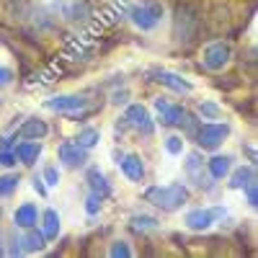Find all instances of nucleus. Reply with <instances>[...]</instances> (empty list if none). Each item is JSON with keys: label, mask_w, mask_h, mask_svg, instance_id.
<instances>
[{"label": "nucleus", "mask_w": 258, "mask_h": 258, "mask_svg": "<svg viewBox=\"0 0 258 258\" xmlns=\"http://www.w3.org/2000/svg\"><path fill=\"white\" fill-rule=\"evenodd\" d=\"M145 202L158 207L160 212H176L188 202V188L183 183H168V186H150L145 188Z\"/></svg>", "instance_id": "1"}, {"label": "nucleus", "mask_w": 258, "mask_h": 258, "mask_svg": "<svg viewBox=\"0 0 258 258\" xmlns=\"http://www.w3.org/2000/svg\"><path fill=\"white\" fill-rule=\"evenodd\" d=\"M199 31V11L191 3H181L176 8V18H173V34L178 44H191L194 36Z\"/></svg>", "instance_id": "2"}, {"label": "nucleus", "mask_w": 258, "mask_h": 258, "mask_svg": "<svg viewBox=\"0 0 258 258\" xmlns=\"http://www.w3.org/2000/svg\"><path fill=\"white\" fill-rule=\"evenodd\" d=\"M227 137H230V124H220V121L199 124L197 132H194V142L202 150H217Z\"/></svg>", "instance_id": "3"}, {"label": "nucleus", "mask_w": 258, "mask_h": 258, "mask_svg": "<svg viewBox=\"0 0 258 258\" xmlns=\"http://www.w3.org/2000/svg\"><path fill=\"white\" fill-rule=\"evenodd\" d=\"M129 16H132L137 29L153 31L160 24V18H163V6L158 3V0H145L142 6H135L132 11H129Z\"/></svg>", "instance_id": "4"}, {"label": "nucleus", "mask_w": 258, "mask_h": 258, "mask_svg": "<svg viewBox=\"0 0 258 258\" xmlns=\"http://www.w3.org/2000/svg\"><path fill=\"white\" fill-rule=\"evenodd\" d=\"M227 214V209L225 207H204V209H191L188 214H186V227L188 230H197V232H202V230H209L217 220H222Z\"/></svg>", "instance_id": "5"}, {"label": "nucleus", "mask_w": 258, "mask_h": 258, "mask_svg": "<svg viewBox=\"0 0 258 258\" xmlns=\"http://www.w3.org/2000/svg\"><path fill=\"white\" fill-rule=\"evenodd\" d=\"M204 158L199 155V153H188L186 155V160H183V168H186V176H188V181L197 186V188H202V191H209L212 188V176H209V170H207V163H202Z\"/></svg>", "instance_id": "6"}, {"label": "nucleus", "mask_w": 258, "mask_h": 258, "mask_svg": "<svg viewBox=\"0 0 258 258\" xmlns=\"http://www.w3.org/2000/svg\"><path fill=\"white\" fill-rule=\"evenodd\" d=\"M230 57H232V49H230L227 41H212V44L204 47L202 62H204L207 70H214V73H217V70H222L225 64L230 62Z\"/></svg>", "instance_id": "7"}, {"label": "nucleus", "mask_w": 258, "mask_h": 258, "mask_svg": "<svg viewBox=\"0 0 258 258\" xmlns=\"http://www.w3.org/2000/svg\"><path fill=\"white\" fill-rule=\"evenodd\" d=\"M124 119H126L129 126H135L142 137H153L155 124H153V119H150V114L142 103H129L126 111H124Z\"/></svg>", "instance_id": "8"}, {"label": "nucleus", "mask_w": 258, "mask_h": 258, "mask_svg": "<svg viewBox=\"0 0 258 258\" xmlns=\"http://www.w3.org/2000/svg\"><path fill=\"white\" fill-rule=\"evenodd\" d=\"M57 158L62 160L64 168H80V165H85V160H88V150L80 147L75 140H64L57 147Z\"/></svg>", "instance_id": "9"}, {"label": "nucleus", "mask_w": 258, "mask_h": 258, "mask_svg": "<svg viewBox=\"0 0 258 258\" xmlns=\"http://www.w3.org/2000/svg\"><path fill=\"white\" fill-rule=\"evenodd\" d=\"M39 217H41V212L36 209V204L24 202L21 207H16V212H13V225L18 230H29V227H36Z\"/></svg>", "instance_id": "10"}, {"label": "nucleus", "mask_w": 258, "mask_h": 258, "mask_svg": "<svg viewBox=\"0 0 258 258\" xmlns=\"http://www.w3.org/2000/svg\"><path fill=\"white\" fill-rule=\"evenodd\" d=\"M121 173L132 181V183H142L145 181V163H142V158L140 155H135V153H129V155H124L121 158Z\"/></svg>", "instance_id": "11"}, {"label": "nucleus", "mask_w": 258, "mask_h": 258, "mask_svg": "<svg viewBox=\"0 0 258 258\" xmlns=\"http://www.w3.org/2000/svg\"><path fill=\"white\" fill-rule=\"evenodd\" d=\"M155 80L176 93H191V88H194L186 78H181L178 73H170V70H155Z\"/></svg>", "instance_id": "12"}, {"label": "nucleus", "mask_w": 258, "mask_h": 258, "mask_svg": "<svg viewBox=\"0 0 258 258\" xmlns=\"http://www.w3.org/2000/svg\"><path fill=\"white\" fill-rule=\"evenodd\" d=\"M49 135V124L44 119H26L18 129V140H44Z\"/></svg>", "instance_id": "13"}, {"label": "nucleus", "mask_w": 258, "mask_h": 258, "mask_svg": "<svg viewBox=\"0 0 258 258\" xmlns=\"http://www.w3.org/2000/svg\"><path fill=\"white\" fill-rule=\"evenodd\" d=\"M21 250L24 253H41L47 248V238H44V232L36 230V227H29L24 230V235H21Z\"/></svg>", "instance_id": "14"}, {"label": "nucleus", "mask_w": 258, "mask_h": 258, "mask_svg": "<svg viewBox=\"0 0 258 258\" xmlns=\"http://www.w3.org/2000/svg\"><path fill=\"white\" fill-rule=\"evenodd\" d=\"M13 150H16L18 163H24V165H34V163H36V158L41 155V142H39V140H21Z\"/></svg>", "instance_id": "15"}, {"label": "nucleus", "mask_w": 258, "mask_h": 258, "mask_svg": "<svg viewBox=\"0 0 258 258\" xmlns=\"http://www.w3.org/2000/svg\"><path fill=\"white\" fill-rule=\"evenodd\" d=\"M230 176V181H227V186L230 188H235V191H240V188H245L250 181H255V165H240V168H235L232 173H227Z\"/></svg>", "instance_id": "16"}, {"label": "nucleus", "mask_w": 258, "mask_h": 258, "mask_svg": "<svg viewBox=\"0 0 258 258\" xmlns=\"http://www.w3.org/2000/svg\"><path fill=\"white\" fill-rule=\"evenodd\" d=\"M39 220H41V232H44L47 243H49V240H57V235H59V230H62V225H59V212H57V209H47Z\"/></svg>", "instance_id": "17"}, {"label": "nucleus", "mask_w": 258, "mask_h": 258, "mask_svg": "<svg viewBox=\"0 0 258 258\" xmlns=\"http://www.w3.org/2000/svg\"><path fill=\"white\" fill-rule=\"evenodd\" d=\"M207 170H209V176L214 181H222L232 170V158L230 155H214V158L207 160Z\"/></svg>", "instance_id": "18"}, {"label": "nucleus", "mask_w": 258, "mask_h": 258, "mask_svg": "<svg viewBox=\"0 0 258 258\" xmlns=\"http://www.w3.org/2000/svg\"><path fill=\"white\" fill-rule=\"evenodd\" d=\"M88 186H91V191L96 194V197H101V199H109L111 197V183L106 181V176L101 173L98 168H88Z\"/></svg>", "instance_id": "19"}, {"label": "nucleus", "mask_w": 258, "mask_h": 258, "mask_svg": "<svg viewBox=\"0 0 258 258\" xmlns=\"http://www.w3.org/2000/svg\"><path fill=\"white\" fill-rule=\"evenodd\" d=\"M6 13L16 21H24L31 16V6L29 0H6Z\"/></svg>", "instance_id": "20"}, {"label": "nucleus", "mask_w": 258, "mask_h": 258, "mask_svg": "<svg viewBox=\"0 0 258 258\" xmlns=\"http://www.w3.org/2000/svg\"><path fill=\"white\" fill-rule=\"evenodd\" d=\"M75 142L80 147H85V150H93L101 142V132H98L96 126H83L80 132H78V137H75Z\"/></svg>", "instance_id": "21"}, {"label": "nucleus", "mask_w": 258, "mask_h": 258, "mask_svg": "<svg viewBox=\"0 0 258 258\" xmlns=\"http://www.w3.org/2000/svg\"><path fill=\"white\" fill-rule=\"evenodd\" d=\"M183 106H173V103H168L163 111H158L160 114V124H165V126H178V121H181V116H183Z\"/></svg>", "instance_id": "22"}, {"label": "nucleus", "mask_w": 258, "mask_h": 258, "mask_svg": "<svg viewBox=\"0 0 258 258\" xmlns=\"http://www.w3.org/2000/svg\"><path fill=\"white\" fill-rule=\"evenodd\" d=\"M64 16H68L70 21H88V18H91V8H88V3H85V0H73Z\"/></svg>", "instance_id": "23"}, {"label": "nucleus", "mask_w": 258, "mask_h": 258, "mask_svg": "<svg viewBox=\"0 0 258 258\" xmlns=\"http://www.w3.org/2000/svg\"><path fill=\"white\" fill-rule=\"evenodd\" d=\"M18 183H21L18 173H3V176H0V197H13Z\"/></svg>", "instance_id": "24"}, {"label": "nucleus", "mask_w": 258, "mask_h": 258, "mask_svg": "<svg viewBox=\"0 0 258 258\" xmlns=\"http://www.w3.org/2000/svg\"><path fill=\"white\" fill-rule=\"evenodd\" d=\"M158 227V220L155 217H150V214H135L132 217V230L135 232H150V230H155Z\"/></svg>", "instance_id": "25"}, {"label": "nucleus", "mask_w": 258, "mask_h": 258, "mask_svg": "<svg viewBox=\"0 0 258 258\" xmlns=\"http://www.w3.org/2000/svg\"><path fill=\"white\" fill-rule=\"evenodd\" d=\"M199 114H202V119H220L222 116V109L214 101H202L199 103Z\"/></svg>", "instance_id": "26"}, {"label": "nucleus", "mask_w": 258, "mask_h": 258, "mask_svg": "<svg viewBox=\"0 0 258 258\" xmlns=\"http://www.w3.org/2000/svg\"><path fill=\"white\" fill-rule=\"evenodd\" d=\"M199 124H202V119H197L191 111H183V116H181V121H178V126L183 129L186 135H191V137H194V132H197Z\"/></svg>", "instance_id": "27"}, {"label": "nucleus", "mask_w": 258, "mask_h": 258, "mask_svg": "<svg viewBox=\"0 0 258 258\" xmlns=\"http://www.w3.org/2000/svg\"><path fill=\"white\" fill-rule=\"evenodd\" d=\"M165 153H168V155H181V153H183V140H181L178 135H170V137L165 140Z\"/></svg>", "instance_id": "28"}, {"label": "nucleus", "mask_w": 258, "mask_h": 258, "mask_svg": "<svg viewBox=\"0 0 258 258\" xmlns=\"http://www.w3.org/2000/svg\"><path fill=\"white\" fill-rule=\"evenodd\" d=\"M109 255L111 258H129V255H132V248H129L126 245V240H116V243H111V248H109Z\"/></svg>", "instance_id": "29"}, {"label": "nucleus", "mask_w": 258, "mask_h": 258, "mask_svg": "<svg viewBox=\"0 0 258 258\" xmlns=\"http://www.w3.org/2000/svg\"><path fill=\"white\" fill-rule=\"evenodd\" d=\"M101 202H103V199L96 197V194L91 191V194H88V199H85V212H88L91 217H93V214H98V212H101Z\"/></svg>", "instance_id": "30"}, {"label": "nucleus", "mask_w": 258, "mask_h": 258, "mask_svg": "<svg viewBox=\"0 0 258 258\" xmlns=\"http://www.w3.org/2000/svg\"><path fill=\"white\" fill-rule=\"evenodd\" d=\"M16 150H0V168H16Z\"/></svg>", "instance_id": "31"}, {"label": "nucleus", "mask_w": 258, "mask_h": 258, "mask_svg": "<svg viewBox=\"0 0 258 258\" xmlns=\"http://www.w3.org/2000/svg\"><path fill=\"white\" fill-rule=\"evenodd\" d=\"M41 178H44L47 186H57V183H59V168H57V165H47V168H44V176H41Z\"/></svg>", "instance_id": "32"}, {"label": "nucleus", "mask_w": 258, "mask_h": 258, "mask_svg": "<svg viewBox=\"0 0 258 258\" xmlns=\"http://www.w3.org/2000/svg\"><path fill=\"white\" fill-rule=\"evenodd\" d=\"M243 191H245V197H248V204L255 209V207H258V183H255V181H250Z\"/></svg>", "instance_id": "33"}, {"label": "nucleus", "mask_w": 258, "mask_h": 258, "mask_svg": "<svg viewBox=\"0 0 258 258\" xmlns=\"http://www.w3.org/2000/svg\"><path fill=\"white\" fill-rule=\"evenodd\" d=\"M31 186H34V191L39 194V197H41V199H47V188H49V186L44 183V178H41V176H34V181H31Z\"/></svg>", "instance_id": "34"}, {"label": "nucleus", "mask_w": 258, "mask_h": 258, "mask_svg": "<svg viewBox=\"0 0 258 258\" xmlns=\"http://www.w3.org/2000/svg\"><path fill=\"white\" fill-rule=\"evenodd\" d=\"M6 255H24V250H21V240L16 238V235L11 238V245L6 248Z\"/></svg>", "instance_id": "35"}, {"label": "nucleus", "mask_w": 258, "mask_h": 258, "mask_svg": "<svg viewBox=\"0 0 258 258\" xmlns=\"http://www.w3.org/2000/svg\"><path fill=\"white\" fill-rule=\"evenodd\" d=\"M129 101V91H116V93H111V103L114 106H124Z\"/></svg>", "instance_id": "36"}, {"label": "nucleus", "mask_w": 258, "mask_h": 258, "mask_svg": "<svg viewBox=\"0 0 258 258\" xmlns=\"http://www.w3.org/2000/svg\"><path fill=\"white\" fill-rule=\"evenodd\" d=\"M13 80V73L8 70V68H0V88H3V85H8Z\"/></svg>", "instance_id": "37"}, {"label": "nucleus", "mask_w": 258, "mask_h": 258, "mask_svg": "<svg viewBox=\"0 0 258 258\" xmlns=\"http://www.w3.org/2000/svg\"><path fill=\"white\" fill-rule=\"evenodd\" d=\"M168 103H170V101H168V98H163V96H158V98L153 101V106H155V111H163V109H165Z\"/></svg>", "instance_id": "38"}, {"label": "nucleus", "mask_w": 258, "mask_h": 258, "mask_svg": "<svg viewBox=\"0 0 258 258\" xmlns=\"http://www.w3.org/2000/svg\"><path fill=\"white\" fill-rule=\"evenodd\" d=\"M245 153H248V160H250V165H255V150L248 145V147H245Z\"/></svg>", "instance_id": "39"}, {"label": "nucleus", "mask_w": 258, "mask_h": 258, "mask_svg": "<svg viewBox=\"0 0 258 258\" xmlns=\"http://www.w3.org/2000/svg\"><path fill=\"white\" fill-rule=\"evenodd\" d=\"M111 158H114V163L119 165V163H121V158H124V153H121V150H114V153H111Z\"/></svg>", "instance_id": "40"}, {"label": "nucleus", "mask_w": 258, "mask_h": 258, "mask_svg": "<svg viewBox=\"0 0 258 258\" xmlns=\"http://www.w3.org/2000/svg\"><path fill=\"white\" fill-rule=\"evenodd\" d=\"M0 255H6V245H3V238H0Z\"/></svg>", "instance_id": "41"}, {"label": "nucleus", "mask_w": 258, "mask_h": 258, "mask_svg": "<svg viewBox=\"0 0 258 258\" xmlns=\"http://www.w3.org/2000/svg\"><path fill=\"white\" fill-rule=\"evenodd\" d=\"M0 220H3V207H0Z\"/></svg>", "instance_id": "42"}]
</instances>
